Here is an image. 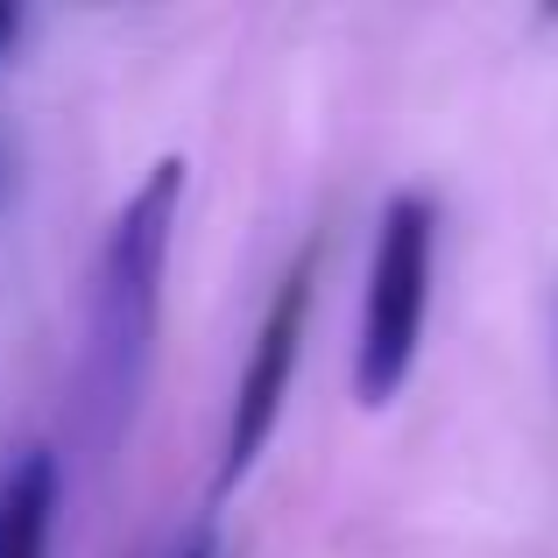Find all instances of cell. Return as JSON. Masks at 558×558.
<instances>
[{
  "mask_svg": "<svg viewBox=\"0 0 558 558\" xmlns=\"http://www.w3.org/2000/svg\"><path fill=\"white\" fill-rule=\"evenodd\" d=\"M178 205H184V156H163L121 198V213L107 219V241H99L93 312H85V424H93L99 446L128 438L142 389H149Z\"/></svg>",
  "mask_w": 558,
  "mask_h": 558,
  "instance_id": "obj_1",
  "label": "cell"
},
{
  "mask_svg": "<svg viewBox=\"0 0 558 558\" xmlns=\"http://www.w3.org/2000/svg\"><path fill=\"white\" fill-rule=\"evenodd\" d=\"M432 255H438V205L432 191H396L375 219L368 255V298H361V340H354V396L368 410L403 396L432 318Z\"/></svg>",
  "mask_w": 558,
  "mask_h": 558,
  "instance_id": "obj_2",
  "label": "cell"
},
{
  "mask_svg": "<svg viewBox=\"0 0 558 558\" xmlns=\"http://www.w3.org/2000/svg\"><path fill=\"white\" fill-rule=\"evenodd\" d=\"M312 276H318V247H304L283 269L269 312L255 326V347H247V368L233 381V410H227V438H219V474L213 495H227L233 481H247V466L262 460L276 417H283V396L298 381V354H304V318H312Z\"/></svg>",
  "mask_w": 558,
  "mask_h": 558,
  "instance_id": "obj_3",
  "label": "cell"
},
{
  "mask_svg": "<svg viewBox=\"0 0 558 558\" xmlns=\"http://www.w3.org/2000/svg\"><path fill=\"white\" fill-rule=\"evenodd\" d=\"M57 488H64V466L50 446H22L0 466V558H50Z\"/></svg>",
  "mask_w": 558,
  "mask_h": 558,
  "instance_id": "obj_4",
  "label": "cell"
},
{
  "mask_svg": "<svg viewBox=\"0 0 558 558\" xmlns=\"http://www.w3.org/2000/svg\"><path fill=\"white\" fill-rule=\"evenodd\" d=\"M170 558H219V537H213V523H198V531H191V537H184V545L170 551Z\"/></svg>",
  "mask_w": 558,
  "mask_h": 558,
  "instance_id": "obj_5",
  "label": "cell"
},
{
  "mask_svg": "<svg viewBox=\"0 0 558 558\" xmlns=\"http://www.w3.org/2000/svg\"><path fill=\"white\" fill-rule=\"evenodd\" d=\"M22 22H28V14L14 8V0H0V57H8L14 43H22Z\"/></svg>",
  "mask_w": 558,
  "mask_h": 558,
  "instance_id": "obj_6",
  "label": "cell"
}]
</instances>
